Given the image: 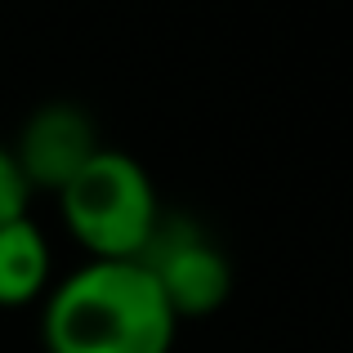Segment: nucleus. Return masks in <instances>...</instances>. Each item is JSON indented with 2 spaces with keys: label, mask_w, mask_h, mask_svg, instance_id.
<instances>
[{
  "label": "nucleus",
  "mask_w": 353,
  "mask_h": 353,
  "mask_svg": "<svg viewBox=\"0 0 353 353\" xmlns=\"http://www.w3.org/2000/svg\"><path fill=\"white\" fill-rule=\"evenodd\" d=\"M63 224L90 259H134L161 215V197L143 161L108 143L59 192Z\"/></svg>",
  "instance_id": "obj_2"
},
{
  "label": "nucleus",
  "mask_w": 353,
  "mask_h": 353,
  "mask_svg": "<svg viewBox=\"0 0 353 353\" xmlns=\"http://www.w3.org/2000/svg\"><path fill=\"white\" fill-rule=\"evenodd\" d=\"M134 264L157 282L161 300L174 318H206L233 295V264L210 237L192 210H165L157 215L152 233L143 237Z\"/></svg>",
  "instance_id": "obj_3"
},
{
  "label": "nucleus",
  "mask_w": 353,
  "mask_h": 353,
  "mask_svg": "<svg viewBox=\"0 0 353 353\" xmlns=\"http://www.w3.org/2000/svg\"><path fill=\"white\" fill-rule=\"evenodd\" d=\"M54 286V255L45 233L27 219L0 228V309H23L45 300Z\"/></svg>",
  "instance_id": "obj_5"
},
{
  "label": "nucleus",
  "mask_w": 353,
  "mask_h": 353,
  "mask_svg": "<svg viewBox=\"0 0 353 353\" xmlns=\"http://www.w3.org/2000/svg\"><path fill=\"white\" fill-rule=\"evenodd\" d=\"M179 318L134 259H85L50 286L45 353H170Z\"/></svg>",
  "instance_id": "obj_1"
},
{
  "label": "nucleus",
  "mask_w": 353,
  "mask_h": 353,
  "mask_svg": "<svg viewBox=\"0 0 353 353\" xmlns=\"http://www.w3.org/2000/svg\"><path fill=\"white\" fill-rule=\"evenodd\" d=\"M27 201H32V188H27L9 143H0V228L14 219H27Z\"/></svg>",
  "instance_id": "obj_6"
},
{
  "label": "nucleus",
  "mask_w": 353,
  "mask_h": 353,
  "mask_svg": "<svg viewBox=\"0 0 353 353\" xmlns=\"http://www.w3.org/2000/svg\"><path fill=\"white\" fill-rule=\"evenodd\" d=\"M103 148L108 143L99 134V121L90 117V108L72 103V99H50L36 112H27L9 152L23 170L27 188L59 197Z\"/></svg>",
  "instance_id": "obj_4"
}]
</instances>
